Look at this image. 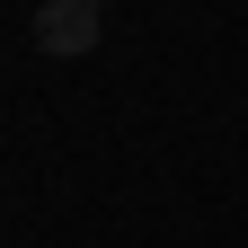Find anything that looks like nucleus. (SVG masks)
I'll list each match as a JSON object with an SVG mask.
<instances>
[{
	"instance_id": "1",
	"label": "nucleus",
	"mask_w": 248,
	"mask_h": 248,
	"mask_svg": "<svg viewBox=\"0 0 248 248\" xmlns=\"http://www.w3.org/2000/svg\"><path fill=\"white\" fill-rule=\"evenodd\" d=\"M27 36H36V53L71 62V53H98V36H107V27H98V0H45Z\"/></svg>"
}]
</instances>
